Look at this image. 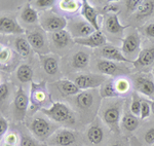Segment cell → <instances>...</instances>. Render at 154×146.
<instances>
[{
    "label": "cell",
    "instance_id": "6da1fadb",
    "mask_svg": "<svg viewBox=\"0 0 154 146\" xmlns=\"http://www.w3.org/2000/svg\"><path fill=\"white\" fill-rule=\"evenodd\" d=\"M40 111L54 123L74 125L76 122L75 114L70 109V107L61 102L53 103L48 108H40Z\"/></svg>",
    "mask_w": 154,
    "mask_h": 146
},
{
    "label": "cell",
    "instance_id": "c3c4849f",
    "mask_svg": "<svg viewBox=\"0 0 154 146\" xmlns=\"http://www.w3.org/2000/svg\"><path fill=\"white\" fill-rule=\"evenodd\" d=\"M153 73H154V67H153Z\"/></svg>",
    "mask_w": 154,
    "mask_h": 146
},
{
    "label": "cell",
    "instance_id": "d6a6232c",
    "mask_svg": "<svg viewBox=\"0 0 154 146\" xmlns=\"http://www.w3.org/2000/svg\"><path fill=\"white\" fill-rule=\"evenodd\" d=\"M141 107H142V100L139 98V96L137 94H135L133 96V100H131V112L135 116H140Z\"/></svg>",
    "mask_w": 154,
    "mask_h": 146
},
{
    "label": "cell",
    "instance_id": "7c38bea8",
    "mask_svg": "<svg viewBox=\"0 0 154 146\" xmlns=\"http://www.w3.org/2000/svg\"><path fill=\"white\" fill-rule=\"evenodd\" d=\"M135 89L139 93L152 98L154 96V81L152 77L148 74H139L134 78Z\"/></svg>",
    "mask_w": 154,
    "mask_h": 146
},
{
    "label": "cell",
    "instance_id": "3957f363",
    "mask_svg": "<svg viewBox=\"0 0 154 146\" xmlns=\"http://www.w3.org/2000/svg\"><path fill=\"white\" fill-rule=\"evenodd\" d=\"M40 18V25L44 31L54 33V32L62 31L67 26V21L64 17L51 12H44Z\"/></svg>",
    "mask_w": 154,
    "mask_h": 146
},
{
    "label": "cell",
    "instance_id": "d4e9b609",
    "mask_svg": "<svg viewBox=\"0 0 154 146\" xmlns=\"http://www.w3.org/2000/svg\"><path fill=\"white\" fill-rule=\"evenodd\" d=\"M154 12V1L145 0L141 1L138 9L135 12V18L137 20H144L150 17Z\"/></svg>",
    "mask_w": 154,
    "mask_h": 146
},
{
    "label": "cell",
    "instance_id": "4dcf8cb0",
    "mask_svg": "<svg viewBox=\"0 0 154 146\" xmlns=\"http://www.w3.org/2000/svg\"><path fill=\"white\" fill-rule=\"evenodd\" d=\"M17 77L21 82H29L33 77V70L29 65H21L17 71Z\"/></svg>",
    "mask_w": 154,
    "mask_h": 146
},
{
    "label": "cell",
    "instance_id": "603a6c76",
    "mask_svg": "<svg viewBox=\"0 0 154 146\" xmlns=\"http://www.w3.org/2000/svg\"><path fill=\"white\" fill-rule=\"evenodd\" d=\"M40 61L42 68L46 74L54 76L59 73V62L56 57L43 55L40 56Z\"/></svg>",
    "mask_w": 154,
    "mask_h": 146
},
{
    "label": "cell",
    "instance_id": "bcb514c9",
    "mask_svg": "<svg viewBox=\"0 0 154 146\" xmlns=\"http://www.w3.org/2000/svg\"><path fill=\"white\" fill-rule=\"evenodd\" d=\"M111 146H122V145H121L120 143H114V144H112Z\"/></svg>",
    "mask_w": 154,
    "mask_h": 146
},
{
    "label": "cell",
    "instance_id": "ee69618b",
    "mask_svg": "<svg viewBox=\"0 0 154 146\" xmlns=\"http://www.w3.org/2000/svg\"><path fill=\"white\" fill-rule=\"evenodd\" d=\"M144 31H145V34L148 37L154 38V23L147 25V26L145 27V29H144Z\"/></svg>",
    "mask_w": 154,
    "mask_h": 146
},
{
    "label": "cell",
    "instance_id": "ac0fdd59",
    "mask_svg": "<svg viewBox=\"0 0 154 146\" xmlns=\"http://www.w3.org/2000/svg\"><path fill=\"white\" fill-rule=\"evenodd\" d=\"M94 27L89 23L82 21V20H76L73 21L70 25V34L76 38H84L91 34H93Z\"/></svg>",
    "mask_w": 154,
    "mask_h": 146
},
{
    "label": "cell",
    "instance_id": "8d00e7d4",
    "mask_svg": "<svg viewBox=\"0 0 154 146\" xmlns=\"http://www.w3.org/2000/svg\"><path fill=\"white\" fill-rule=\"evenodd\" d=\"M151 114V106L150 103L147 101H142V107H141V114L140 118L141 120H146L148 118Z\"/></svg>",
    "mask_w": 154,
    "mask_h": 146
},
{
    "label": "cell",
    "instance_id": "60d3db41",
    "mask_svg": "<svg viewBox=\"0 0 154 146\" xmlns=\"http://www.w3.org/2000/svg\"><path fill=\"white\" fill-rule=\"evenodd\" d=\"M7 130H8V123H7V120L3 116H1L0 117V136L2 138L5 137Z\"/></svg>",
    "mask_w": 154,
    "mask_h": 146
},
{
    "label": "cell",
    "instance_id": "7dc6e473",
    "mask_svg": "<svg viewBox=\"0 0 154 146\" xmlns=\"http://www.w3.org/2000/svg\"><path fill=\"white\" fill-rule=\"evenodd\" d=\"M42 146H48V145H45V144H44V145H42Z\"/></svg>",
    "mask_w": 154,
    "mask_h": 146
},
{
    "label": "cell",
    "instance_id": "ba28073f",
    "mask_svg": "<svg viewBox=\"0 0 154 146\" xmlns=\"http://www.w3.org/2000/svg\"><path fill=\"white\" fill-rule=\"evenodd\" d=\"M121 108L118 103H114L103 111V120L114 133H119V122H120Z\"/></svg>",
    "mask_w": 154,
    "mask_h": 146
},
{
    "label": "cell",
    "instance_id": "ab89813d",
    "mask_svg": "<svg viewBox=\"0 0 154 146\" xmlns=\"http://www.w3.org/2000/svg\"><path fill=\"white\" fill-rule=\"evenodd\" d=\"M144 139H145V142L148 145H154V128L149 129L147 132L145 133Z\"/></svg>",
    "mask_w": 154,
    "mask_h": 146
},
{
    "label": "cell",
    "instance_id": "4fadbf2b",
    "mask_svg": "<svg viewBox=\"0 0 154 146\" xmlns=\"http://www.w3.org/2000/svg\"><path fill=\"white\" fill-rule=\"evenodd\" d=\"M74 42L83 46L98 48L106 45L107 39L102 31H96L93 34H91L89 36L84 37V38H74Z\"/></svg>",
    "mask_w": 154,
    "mask_h": 146
},
{
    "label": "cell",
    "instance_id": "7bdbcfd3",
    "mask_svg": "<svg viewBox=\"0 0 154 146\" xmlns=\"http://www.w3.org/2000/svg\"><path fill=\"white\" fill-rule=\"evenodd\" d=\"M11 58V51L6 48H2L0 51V61L2 64H4L5 62H7Z\"/></svg>",
    "mask_w": 154,
    "mask_h": 146
},
{
    "label": "cell",
    "instance_id": "e0dca14e",
    "mask_svg": "<svg viewBox=\"0 0 154 146\" xmlns=\"http://www.w3.org/2000/svg\"><path fill=\"white\" fill-rule=\"evenodd\" d=\"M31 103L35 106L44 105L48 102V94L46 92L45 85L43 82L36 83L32 82V89H31Z\"/></svg>",
    "mask_w": 154,
    "mask_h": 146
},
{
    "label": "cell",
    "instance_id": "2e32d148",
    "mask_svg": "<svg viewBox=\"0 0 154 146\" xmlns=\"http://www.w3.org/2000/svg\"><path fill=\"white\" fill-rule=\"evenodd\" d=\"M97 69L100 73L111 76H115L117 74L125 72L126 70L122 66L117 65L115 62L105 60V59H100L97 61Z\"/></svg>",
    "mask_w": 154,
    "mask_h": 146
},
{
    "label": "cell",
    "instance_id": "ffe728a7",
    "mask_svg": "<svg viewBox=\"0 0 154 146\" xmlns=\"http://www.w3.org/2000/svg\"><path fill=\"white\" fill-rule=\"evenodd\" d=\"M81 14L83 18L88 21L91 26L94 27L96 31H100V26L98 23V12L88 1H82V6H81Z\"/></svg>",
    "mask_w": 154,
    "mask_h": 146
},
{
    "label": "cell",
    "instance_id": "d590c367",
    "mask_svg": "<svg viewBox=\"0 0 154 146\" xmlns=\"http://www.w3.org/2000/svg\"><path fill=\"white\" fill-rule=\"evenodd\" d=\"M19 144V138L16 133H9L4 137L3 146H18Z\"/></svg>",
    "mask_w": 154,
    "mask_h": 146
},
{
    "label": "cell",
    "instance_id": "e575fe53",
    "mask_svg": "<svg viewBox=\"0 0 154 146\" xmlns=\"http://www.w3.org/2000/svg\"><path fill=\"white\" fill-rule=\"evenodd\" d=\"M115 88L118 95H123V94H125L126 92H128V90H130V83H128V81L126 79L121 78L115 82Z\"/></svg>",
    "mask_w": 154,
    "mask_h": 146
},
{
    "label": "cell",
    "instance_id": "4316f807",
    "mask_svg": "<svg viewBox=\"0 0 154 146\" xmlns=\"http://www.w3.org/2000/svg\"><path fill=\"white\" fill-rule=\"evenodd\" d=\"M14 48L18 51L19 55L24 58H27L31 55V45H30L28 39L23 36H19L14 39Z\"/></svg>",
    "mask_w": 154,
    "mask_h": 146
},
{
    "label": "cell",
    "instance_id": "f1b7e54d",
    "mask_svg": "<svg viewBox=\"0 0 154 146\" xmlns=\"http://www.w3.org/2000/svg\"><path fill=\"white\" fill-rule=\"evenodd\" d=\"M139 118L138 116H135L133 113H125L121 120V127L125 129L126 132H133L139 126Z\"/></svg>",
    "mask_w": 154,
    "mask_h": 146
},
{
    "label": "cell",
    "instance_id": "7402d4cb",
    "mask_svg": "<svg viewBox=\"0 0 154 146\" xmlns=\"http://www.w3.org/2000/svg\"><path fill=\"white\" fill-rule=\"evenodd\" d=\"M105 28L111 34H119V33H122L125 29L128 28V25L122 26L118 20V14H109L106 18Z\"/></svg>",
    "mask_w": 154,
    "mask_h": 146
},
{
    "label": "cell",
    "instance_id": "1f68e13d",
    "mask_svg": "<svg viewBox=\"0 0 154 146\" xmlns=\"http://www.w3.org/2000/svg\"><path fill=\"white\" fill-rule=\"evenodd\" d=\"M80 6L82 5H80V3L75 0H62L60 2V8L67 12H75Z\"/></svg>",
    "mask_w": 154,
    "mask_h": 146
},
{
    "label": "cell",
    "instance_id": "30bf717a",
    "mask_svg": "<svg viewBox=\"0 0 154 146\" xmlns=\"http://www.w3.org/2000/svg\"><path fill=\"white\" fill-rule=\"evenodd\" d=\"M29 105V98L25 91L20 88L14 100V117L17 120H23Z\"/></svg>",
    "mask_w": 154,
    "mask_h": 146
},
{
    "label": "cell",
    "instance_id": "8fae6325",
    "mask_svg": "<svg viewBox=\"0 0 154 146\" xmlns=\"http://www.w3.org/2000/svg\"><path fill=\"white\" fill-rule=\"evenodd\" d=\"M99 56H101L103 59L113 62H119V63H133L123 55L122 51L116 46L111 44H106L98 49Z\"/></svg>",
    "mask_w": 154,
    "mask_h": 146
},
{
    "label": "cell",
    "instance_id": "836d02e7",
    "mask_svg": "<svg viewBox=\"0 0 154 146\" xmlns=\"http://www.w3.org/2000/svg\"><path fill=\"white\" fill-rule=\"evenodd\" d=\"M20 146H42L39 143V140L33 138L32 136L27 134H22Z\"/></svg>",
    "mask_w": 154,
    "mask_h": 146
},
{
    "label": "cell",
    "instance_id": "5b68a950",
    "mask_svg": "<svg viewBox=\"0 0 154 146\" xmlns=\"http://www.w3.org/2000/svg\"><path fill=\"white\" fill-rule=\"evenodd\" d=\"M49 42H51V46L54 48V51L62 53V51H65L69 48H71L74 40L70 32L62 30L49 33Z\"/></svg>",
    "mask_w": 154,
    "mask_h": 146
},
{
    "label": "cell",
    "instance_id": "277c9868",
    "mask_svg": "<svg viewBox=\"0 0 154 146\" xmlns=\"http://www.w3.org/2000/svg\"><path fill=\"white\" fill-rule=\"evenodd\" d=\"M79 134L72 130L61 129L51 136L48 144L56 146H72L78 141Z\"/></svg>",
    "mask_w": 154,
    "mask_h": 146
},
{
    "label": "cell",
    "instance_id": "9c48e42d",
    "mask_svg": "<svg viewBox=\"0 0 154 146\" xmlns=\"http://www.w3.org/2000/svg\"><path fill=\"white\" fill-rule=\"evenodd\" d=\"M28 39L31 48L38 53L40 56L46 55L49 53V48L48 44V40H46L45 36H44L43 32L41 31H32L28 33Z\"/></svg>",
    "mask_w": 154,
    "mask_h": 146
},
{
    "label": "cell",
    "instance_id": "5bb4252c",
    "mask_svg": "<svg viewBox=\"0 0 154 146\" xmlns=\"http://www.w3.org/2000/svg\"><path fill=\"white\" fill-rule=\"evenodd\" d=\"M96 101L95 94L91 91L81 92L76 96L75 99L77 108L83 112H89L91 110H93L95 108Z\"/></svg>",
    "mask_w": 154,
    "mask_h": 146
},
{
    "label": "cell",
    "instance_id": "f6af8a7d",
    "mask_svg": "<svg viewBox=\"0 0 154 146\" xmlns=\"http://www.w3.org/2000/svg\"><path fill=\"white\" fill-rule=\"evenodd\" d=\"M149 103H150V106H151V112H152L154 115V101H151V102H149Z\"/></svg>",
    "mask_w": 154,
    "mask_h": 146
},
{
    "label": "cell",
    "instance_id": "52a82bcc",
    "mask_svg": "<svg viewBox=\"0 0 154 146\" xmlns=\"http://www.w3.org/2000/svg\"><path fill=\"white\" fill-rule=\"evenodd\" d=\"M121 51H122L123 55L130 61H131V58L139 57L141 51H140V37H139L138 33L133 32V33L128 34V36L122 39Z\"/></svg>",
    "mask_w": 154,
    "mask_h": 146
},
{
    "label": "cell",
    "instance_id": "9a60e30c",
    "mask_svg": "<svg viewBox=\"0 0 154 146\" xmlns=\"http://www.w3.org/2000/svg\"><path fill=\"white\" fill-rule=\"evenodd\" d=\"M0 31L4 34L25 33V29L16 21V19L7 16H2L0 18Z\"/></svg>",
    "mask_w": 154,
    "mask_h": 146
},
{
    "label": "cell",
    "instance_id": "484cf974",
    "mask_svg": "<svg viewBox=\"0 0 154 146\" xmlns=\"http://www.w3.org/2000/svg\"><path fill=\"white\" fill-rule=\"evenodd\" d=\"M89 63V55L85 51H79L71 58V66L75 69H84Z\"/></svg>",
    "mask_w": 154,
    "mask_h": 146
},
{
    "label": "cell",
    "instance_id": "f35d334b",
    "mask_svg": "<svg viewBox=\"0 0 154 146\" xmlns=\"http://www.w3.org/2000/svg\"><path fill=\"white\" fill-rule=\"evenodd\" d=\"M9 96V88L7 86L6 83H1L0 85V100L1 104H3L4 101L8 98Z\"/></svg>",
    "mask_w": 154,
    "mask_h": 146
},
{
    "label": "cell",
    "instance_id": "83f0119b",
    "mask_svg": "<svg viewBox=\"0 0 154 146\" xmlns=\"http://www.w3.org/2000/svg\"><path fill=\"white\" fill-rule=\"evenodd\" d=\"M21 20L26 24H35L38 22L39 16L33 7L30 4H27L21 12Z\"/></svg>",
    "mask_w": 154,
    "mask_h": 146
},
{
    "label": "cell",
    "instance_id": "d6986e66",
    "mask_svg": "<svg viewBox=\"0 0 154 146\" xmlns=\"http://www.w3.org/2000/svg\"><path fill=\"white\" fill-rule=\"evenodd\" d=\"M133 63L136 69H140V70L150 67L154 63V48H144L143 51H141L137 60Z\"/></svg>",
    "mask_w": 154,
    "mask_h": 146
},
{
    "label": "cell",
    "instance_id": "8992f818",
    "mask_svg": "<svg viewBox=\"0 0 154 146\" xmlns=\"http://www.w3.org/2000/svg\"><path fill=\"white\" fill-rule=\"evenodd\" d=\"M107 78L104 75L99 74H78L73 78V82L80 90H89L95 89L103 85Z\"/></svg>",
    "mask_w": 154,
    "mask_h": 146
},
{
    "label": "cell",
    "instance_id": "74e56055",
    "mask_svg": "<svg viewBox=\"0 0 154 146\" xmlns=\"http://www.w3.org/2000/svg\"><path fill=\"white\" fill-rule=\"evenodd\" d=\"M33 4H35V7L40 9H46L49 7H53L54 4V0H38V1H34Z\"/></svg>",
    "mask_w": 154,
    "mask_h": 146
},
{
    "label": "cell",
    "instance_id": "44dd1931",
    "mask_svg": "<svg viewBox=\"0 0 154 146\" xmlns=\"http://www.w3.org/2000/svg\"><path fill=\"white\" fill-rule=\"evenodd\" d=\"M86 137H88V140L94 146H98L102 144L104 141V138H105L103 128L99 123H93L88 128V133H86Z\"/></svg>",
    "mask_w": 154,
    "mask_h": 146
},
{
    "label": "cell",
    "instance_id": "f546056e",
    "mask_svg": "<svg viewBox=\"0 0 154 146\" xmlns=\"http://www.w3.org/2000/svg\"><path fill=\"white\" fill-rule=\"evenodd\" d=\"M100 94L102 98H112V97H116V96H119L117 91H116L115 88V83L111 80H107L103 85H101L100 89Z\"/></svg>",
    "mask_w": 154,
    "mask_h": 146
},
{
    "label": "cell",
    "instance_id": "7a4b0ae2",
    "mask_svg": "<svg viewBox=\"0 0 154 146\" xmlns=\"http://www.w3.org/2000/svg\"><path fill=\"white\" fill-rule=\"evenodd\" d=\"M29 129L32 134L39 141H45L54 131V127L48 120L40 116L34 117L29 125Z\"/></svg>",
    "mask_w": 154,
    "mask_h": 146
},
{
    "label": "cell",
    "instance_id": "b9f144b4",
    "mask_svg": "<svg viewBox=\"0 0 154 146\" xmlns=\"http://www.w3.org/2000/svg\"><path fill=\"white\" fill-rule=\"evenodd\" d=\"M125 3L126 8H128L131 11H136L140 5L141 0H128V1H125Z\"/></svg>",
    "mask_w": 154,
    "mask_h": 146
},
{
    "label": "cell",
    "instance_id": "cb8c5ba5",
    "mask_svg": "<svg viewBox=\"0 0 154 146\" xmlns=\"http://www.w3.org/2000/svg\"><path fill=\"white\" fill-rule=\"evenodd\" d=\"M56 85L60 91V93L63 94L65 97H67V96L78 95L79 93H81L80 89L73 81H70L68 79H61V80L57 81Z\"/></svg>",
    "mask_w": 154,
    "mask_h": 146
}]
</instances>
